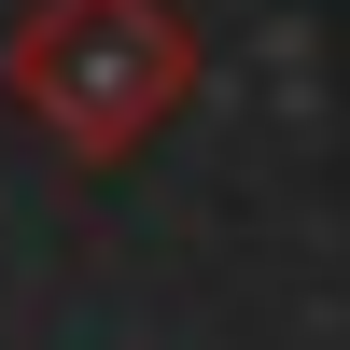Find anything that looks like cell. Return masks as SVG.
Masks as SVG:
<instances>
[{
	"label": "cell",
	"mask_w": 350,
	"mask_h": 350,
	"mask_svg": "<svg viewBox=\"0 0 350 350\" xmlns=\"http://www.w3.org/2000/svg\"><path fill=\"white\" fill-rule=\"evenodd\" d=\"M14 70H28L42 112H70V140H126L140 112L183 84V28H168L154 0H42Z\"/></svg>",
	"instance_id": "cell-1"
}]
</instances>
